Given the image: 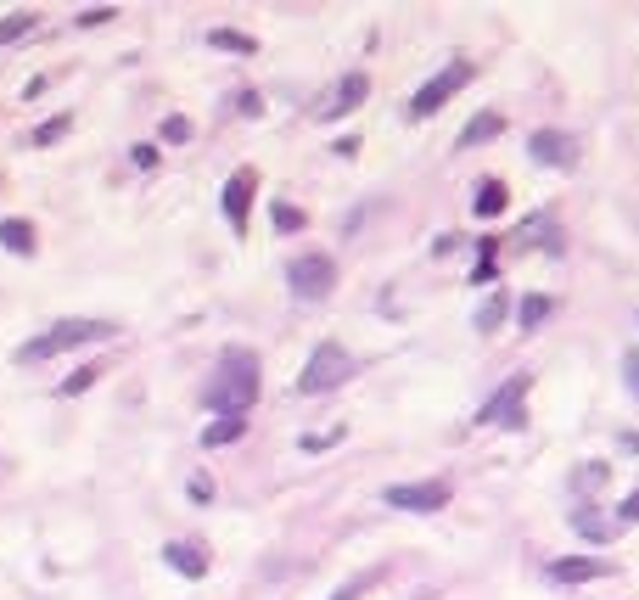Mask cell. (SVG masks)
<instances>
[{
    "mask_svg": "<svg viewBox=\"0 0 639 600\" xmlns=\"http://www.w3.org/2000/svg\"><path fill=\"white\" fill-rule=\"evenodd\" d=\"M163 141H169V146L191 141V118H180V113H174V118H163Z\"/></svg>",
    "mask_w": 639,
    "mask_h": 600,
    "instance_id": "obj_26",
    "label": "cell"
},
{
    "mask_svg": "<svg viewBox=\"0 0 639 600\" xmlns=\"http://www.w3.org/2000/svg\"><path fill=\"white\" fill-rule=\"evenodd\" d=\"M107 337H113L107 320H57L51 331H40V337H29V343L17 348V365H40V359H57L85 343H107Z\"/></svg>",
    "mask_w": 639,
    "mask_h": 600,
    "instance_id": "obj_2",
    "label": "cell"
},
{
    "mask_svg": "<svg viewBox=\"0 0 639 600\" xmlns=\"http://www.w3.org/2000/svg\"><path fill=\"white\" fill-rule=\"evenodd\" d=\"M505 315H511V298H505V292H488L483 309H477V331H483V337H488V331H499V326H505Z\"/></svg>",
    "mask_w": 639,
    "mask_h": 600,
    "instance_id": "obj_19",
    "label": "cell"
},
{
    "mask_svg": "<svg viewBox=\"0 0 639 600\" xmlns=\"http://www.w3.org/2000/svg\"><path fill=\"white\" fill-rule=\"evenodd\" d=\"M567 522H572V533H578L583 544H611V539H617V528H623V522L606 516L600 505H578V511H567Z\"/></svg>",
    "mask_w": 639,
    "mask_h": 600,
    "instance_id": "obj_11",
    "label": "cell"
},
{
    "mask_svg": "<svg viewBox=\"0 0 639 600\" xmlns=\"http://www.w3.org/2000/svg\"><path fill=\"white\" fill-rule=\"evenodd\" d=\"M40 23V12H12V17H0V45H12V40H23V34Z\"/></svg>",
    "mask_w": 639,
    "mask_h": 600,
    "instance_id": "obj_24",
    "label": "cell"
},
{
    "mask_svg": "<svg viewBox=\"0 0 639 600\" xmlns=\"http://www.w3.org/2000/svg\"><path fill=\"white\" fill-rule=\"evenodd\" d=\"M499 129H505V118H499V113H477V118H471L466 129H460V141H455V146H460V152H471V146L494 141Z\"/></svg>",
    "mask_w": 639,
    "mask_h": 600,
    "instance_id": "obj_16",
    "label": "cell"
},
{
    "mask_svg": "<svg viewBox=\"0 0 639 600\" xmlns=\"http://www.w3.org/2000/svg\"><path fill=\"white\" fill-rule=\"evenodd\" d=\"M253 191H258V169H236L225 180V219L236 230H247V214H253Z\"/></svg>",
    "mask_w": 639,
    "mask_h": 600,
    "instance_id": "obj_10",
    "label": "cell"
},
{
    "mask_svg": "<svg viewBox=\"0 0 639 600\" xmlns=\"http://www.w3.org/2000/svg\"><path fill=\"white\" fill-rule=\"evenodd\" d=\"M527 387H533V376L516 371L511 382L499 387V393H488L483 410H477V427H527V410H522Z\"/></svg>",
    "mask_w": 639,
    "mask_h": 600,
    "instance_id": "obj_4",
    "label": "cell"
},
{
    "mask_svg": "<svg viewBox=\"0 0 639 600\" xmlns=\"http://www.w3.org/2000/svg\"><path fill=\"white\" fill-rule=\"evenodd\" d=\"M415 600H438V595H432V589H421V595H415Z\"/></svg>",
    "mask_w": 639,
    "mask_h": 600,
    "instance_id": "obj_35",
    "label": "cell"
},
{
    "mask_svg": "<svg viewBox=\"0 0 639 600\" xmlns=\"http://www.w3.org/2000/svg\"><path fill=\"white\" fill-rule=\"evenodd\" d=\"M286 286H292L303 303L326 298L331 286H337V264H331L326 253H298L292 264H286Z\"/></svg>",
    "mask_w": 639,
    "mask_h": 600,
    "instance_id": "obj_5",
    "label": "cell"
},
{
    "mask_svg": "<svg viewBox=\"0 0 639 600\" xmlns=\"http://www.w3.org/2000/svg\"><path fill=\"white\" fill-rule=\"evenodd\" d=\"M611 561H595V556H561L550 561V584H589V578H606Z\"/></svg>",
    "mask_w": 639,
    "mask_h": 600,
    "instance_id": "obj_12",
    "label": "cell"
},
{
    "mask_svg": "<svg viewBox=\"0 0 639 600\" xmlns=\"http://www.w3.org/2000/svg\"><path fill=\"white\" fill-rule=\"evenodd\" d=\"M471 73H477L471 62H449L443 73H432V79H426V85L415 90V101H410V118H432V113L443 107V101L455 96V90H466V85H471Z\"/></svg>",
    "mask_w": 639,
    "mask_h": 600,
    "instance_id": "obj_6",
    "label": "cell"
},
{
    "mask_svg": "<svg viewBox=\"0 0 639 600\" xmlns=\"http://www.w3.org/2000/svg\"><path fill=\"white\" fill-rule=\"evenodd\" d=\"M365 96H370V79H365V73H342L337 90H331V96L314 107V118H348Z\"/></svg>",
    "mask_w": 639,
    "mask_h": 600,
    "instance_id": "obj_9",
    "label": "cell"
},
{
    "mask_svg": "<svg viewBox=\"0 0 639 600\" xmlns=\"http://www.w3.org/2000/svg\"><path fill=\"white\" fill-rule=\"evenodd\" d=\"M68 124H73L68 113H62V118H45V124L34 129V146H51V141H62V135H68Z\"/></svg>",
    "mask_w": 639,
    "mask_h": 600,
    "instance_id": "obj_25",
    "label": "cell"
},
{
    "mask_svg": "<svg viewBox=\"0 0 639 600\" xmlns=\"http://www.w3.org/2000/svg\"><path fill=\"white\" fill-rule=\"evenodd\" d=\"M342 432H348V427H331V432H309V438H303V449H309V455H314V449H331V443H342Z\"/></svg>",
    "mask_w": 639,
    "mask_h": 600,
    "instance_id": "obj_28",
    "label": "cell"
},
{
    "mask_svg": "<svg viewBox=\"0 0 639 600\" xmlns=\"http://www.w3.org/2000/svg\"><path fill=\"white\" fill-rule=\"evenodd\" d=\"M527 152L544 163V169H578V141L567 129H533L527 135Z\"/></svg>",
    "mask_w": 639,
    "mask_h": 600,
    "instance_id": "obj_8",
    "label": "cell"
},
{
    "mask_svg": "<svg viewBox=\"0 0 639 600\" xmlns=\"http://www.w3.org/2000/svg\"><path fill=\"white\" fill-rule=\"evenodd\" d=\"M129 163H135V169H157V146H129Z\"/></svg>",
    "mask_w": 639,
    "mask_h": 600,
    "instance_id": "obj_31",
    "label": "cell"
},
{
    "mask_svg": "<svg viewBox=\"0 0 639 600\" xmlns=\"http://www.w3.org/2000/svg\"><path fill=\"white\" fill-rule=\"evenodd\" d=\"M202 404L219 410V415H247L253 410L258 404V354H247V348H225L213 382L202 387Z\"/></svg>",
    "mask_w": 639,
    "mask_h": 600,
    "instance_id": "obj_1",
    "label": "cell"
},
{
    "mask_svg": "<svg viewBox=\"0 0 639 600\" xmlns=\"http://www.w3.org/2000/svg\"><path fill=\"white\" fill-rule=\"evenodd\" d=\"M555 315V298H539V292H533V298H522L516 303V320H522V331H539L544 320Z\"/></svg>",
    "mask_w": 639,
    "mask_h": 600,
    "instance_id": "obj_20",
    "label": "cell"
},
{
    "mask_svg": "<svg viewBox=\"0 0 639 600\" xmlns=\"http://www.w3.org/2000/svg\"><path fill=\"white\" fill-rule=\"evenodd\" d=\"M505 202H511L505 180H477V191H471V214H477V219H494V214H505Z\"/></svg>",
    "mask_w": 639,
    "mask_h": 600,
    "instance_id": "obj_14",
    "label": "cell"
},
{
    "mask_svg": "<svg viewBox=\"0 0 639 600\" xmlns=\"http://www.w3.org/2000/svg\"><path fill=\"white\" fill-rule=\"evenodd\" d=\"M382 578H387V567L354 572V578H348V584H342V589H337V595H331V600H359V595H365V589H376V584H382Z\"/></svg>",
    "mask_w": 639,
    "mask_h": 600,
    "instance_id": "obj_21",
    "label": "cell"
},
{
    "mask_svg": "<svg viewBox=\"0 0 639 600\" xmlns=\"http://www.w3.org/2000/svg\"><path fill=\"white\" fill-rule=\"evenodd\" d=\"M382 500L393 505V511H415V516H432L449 505V483H393L382 488Z\"/></svg>",
    "mask_w": 639,
    "mask_h": 600,
    "instance_id": "obj_7",
    "label": "cell"
},
{
    "mask_svg": "<svg viewBox=\"0 0 639 600\" xmlns=\"http://www.w3.org/2000/svg\"><path fill=\"white\" fill-rule=\"evenodd\" d=\"M494 258H499V242H494V236H483V242H477V270H471V281H477V286L494 281Z\"/></svg>",
    "mask_w": 639,
    "mask_h": 600,
    "instance_id": "obj_23",
    "label": "cell"
},
{
    "mask_svg": "<svg viewBox=\"0 0 639 600\" xmlns=\"http://www.w3.org/2000/svg\"><path fill=\"white\" fill-rule=\"evenodd\" d=\"M623 371H628V393L639 399V348H628V354H623Z\"/></svg>",
    "mask_w": 639,
    "mask_h": 600,
    "instance_id": "obj_32",
    "label": "cell"
},
{
    "mask_svg": "<svg viewBox=\"0 0 639 600\" xmlns=\"http://www.w3.org/2000/svg\"><path fill=\"white\" fill-rule=\"evenodd\" d=\"M617 522H623V528H628V522H639V494H628V500L617 505Z\"/></svg>",
    "mask_w": 639,
    "mask_h": 600,
    "instance_id": "obj_33",
    "label": "cell"
},
{
    "mask_svg": "<svg viewBox=\"0 0 639 600\" xmlns=\"http://www.w3.org/2000/svg\"><path fill=\"white\" fill-rule=\"evenodd\" d=\"M163 561H169L180 578H202V572H208V550L191 544V539H169V544H163Z\"/></svg>",
    "mask_w": 639,
    "mask_h": 600,
    "instance_id": "obj_13",
    "label": "cell"
},
{
    "mask_svg": "<svg viewBox=\"0 0 639 600\" xmlns=\"http://www.w3.org/2000/svg\"><path fill=\"white\" fill-rule=\"evenodd\" d=\"M191 500H213V483H208V477H191Z\"/></svg>",
    "mask_w": 639,
    "mask_h": 600,
    "instance_id": "obj_34",
    "label": "cell"
},
{
    "mask_svg": "<svg viewBox=\"0 0 639 600\" xmlns=\"http://www.w3.org/2000/svg\"><path fill=\"white\" fill-rule=\"evenodd\" d=\"M275 230H303V208H292V202H275Z\"/></svg>",
    "mask_w": 639,
    "mask_h": 600,
    "instance_id": "obj_27",
    "label": "cell"
},
{
    "mask_svg": "<svg viewBox=\"0 0 639 600\" xmlns=\"http://www.w3.org/2000/svg\"><path fill=\"white\" fill-rule=\"evenodd\" d=\"M354 376V354L342 343H320L309 354V365H303V376H298V393L303 399H320V393H331V387H342Z\"/></svg>",
    "mask_w": 639,
    "mask_h": 600,
    "instance_id": "obj_3",
    "label": "cell"
},
{
    "mask_svg": "<svg viewBox=\"0 0 639 600\" xmlns=\"http://www.w3.org/2000/svg\"><path fill=\"white\" fill-rule=\"evenodd\" d=\"M611 483V466L606 460H583L578 472H572V494H578V500H589V494H600V488Z\"/></svg>",
    "mask_w": 639,
    "mask_h": 600,
    "instance_id": "obj_15",
    "label": "cell"
},
{
    "mask_svg": "<svg viewBox=\"0 0 639 600\" xmlns=\"http://www.w3.org/2000/svg\"><path fill=\"white\" fill-rule=\"evenodd\" d=\"M113 6H90V12H79V29H101V23H113Z\"/></svg>",
    "mask_w": 639,
    "mask_h": 600,
    "instance_id": "obj_29",
    "label": "cell"
},
{
    "mask_svg": "<svg viewBox=\"0 0 639 600\" xmlns=\"http://www.w3.org/2000/svg\"><path fill=\"white\" fill-rule=\"evenodd\" d=\"M0 247L29 258L34 253V225H29V219H6V225H0Z\"/></svg>",
    "mask_w": 639,
    "mask_h": 600,
    "instance_id": "obj_18",
    "label": "cell"
},
{
    "mask_svg": "<svg viewBox=\"0 0 639 600\" xmlns=\"http://www.w3.org/2000/svg\"><path fill=\"white\" fill-rule=\"evenodd\" d=\"M242 432H247V415H219L213 427H202V443H208V449H225V443H236Z\"/></svg>",
    "mask_w": 639,
    "mask_h": 600,
    "instance_id": "obj_17",
    "label": "cell"
},
{
    "mask_svg": "<svg viewBox=\"0 0 639 600\" xmlns=\"http://www.w3.org/2000/svg\"><path fill=\"white\" fill-rule=\"evenodd\" d=\"M208 45H219V51H242V57H253V51H258L253 34H236V29H213Z\"/></svg>",
    "mask_w": 639,
    "mask_h": 600,
    "instance_id": "obj_22",
    "label": "cell"
},
{
    "mask_svg": "<svg viewBox=\"0 0 639 600\" xmlns=\"http://www.w3.org/2000/svg\"><path fill=\"white\" fill-rule=\"evenodd\" d=\"M96 376H101V371H96V365H85V371H73V376H68V382H62V393H85V387H90V382H96Z\"/></svg>",
    "mask_w": 639,
    "mask_h": 600,
    "instance_id": "obj_30",
    "label": "cell"
}]
</instances>
